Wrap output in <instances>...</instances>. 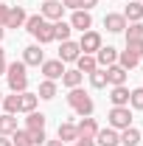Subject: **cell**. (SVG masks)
I'll return each instance as SVG.
<instances>
[{
    "instance_id": "60d3db41",
    "label": "cell",
    "mask_w": 143,
    "mask_h": 146,
    "mask_svg": "<svg viewBox=\"0 0 143 146\" xmlns=\"http://www.w3.org/2000/svg\"><path fill=\"white\" fill-rule=\"evenodd\" d=\"M45 146H65V143H62V141L56 138V141H45Z\"/></svg>"
},
{
    "instance_id": "8d00e7d4",
    "label": "cell",
    "mask_w": 143,
    "mask_h": 146,
    "mask_svg": "<svg viewBox=\"0 0 143 146\" xmlns=\"http://www.w3.org/2000/svg\"><path fill=\"white\" fill-rule=\"evenodd\" d=\"M93 6H98V0H81V9H84V11H90Z\"/></svg>"
},
{
    "instance_id": "5b68a950",
    "label": "cell",
    "mask_w": 143,
    "mask_h": 146,
    "mask_svg": "<svg viewBox=\"0 0 143 146\" xmlns=\"http://www.w3.org/2000/svg\"><path fill=\"white\" fill-rule=\"evenodd\" d=\"M101 45H104V42H101V34H98V31H93V28L84 31L81 39H79V48H81L84 54H93V56H95V51H98Z\"/></svg>"
},
{
    "instance_id": "e575fe53",
    "label": "cell",
    "mask_w": 143,
    "mask_h": 146,
    "mask_svg": "<svg viewBox=\"0 0 143 146\" xmlns=\"http://www.w3.org/2000/svg\"><path fill=\"white\" fill-rule=\"evenodd\" d=\"M62 6H65V9H73V11H76V9H81V0H62Z\"/></svg>"
},
{
    "instance_id": "484cf974",
    "label": "cell",
    "mask_w": 143,
    "mask_h": 146,
    "mask_svg": "<svg viewBox=\"0 0 143 146\" xmlns=\"http://www.w3.org/2000/svg\"><path fill=\"white\" fill-rule=\"evenodd\" d=\"M121 143H124V146H138V143H140V132H138L135 127L121 129Z\"/></svg>"
},
{
    "instance_id": "4fadbf2b",
    "label": "cell",
    "mask_w": 143,
    "mask_h": 146,
    "mask_svg": "<svg viewBox=\"0 0 143 146\" xmlns=\"http://www.w3.org/2000/svg\"><path fill=\"white\" fill-rule=\"evenodd\" d=\"M104 70H107V84H112V87L126 84V76H129V70H124L121 65H109V68H104Z\"/></svg>"
},
{
    "instance_id": "d6a6232c",
    "label": "cell",
    "mask_w": 143,
    "mask_h": 146,
    "mask_svg": "<svg viewBox=\"0 0 143 146\" xmlns=\"http://www.w3.org/2000/svg\"><path fill=\"white\" fill-rule=\"evenodd\" d=\"M129 104L135 110H143V87H138V90H129Z\"/></svg>"
},
{
    "instance_id": "7a4b0ae2",
    "label": "cell",
    "mask_w": 143,
    "mask_h": 146,
    "mask_svg": "<svg viewBox=\"0 0 143 146\" xmlns=\"http://www.w3.org/2000/svg\"><path fill=\"white\" fill-rule=\"evenodd\" d=\"M68 104H70L81 118H87V115H93V110H95V104H93V98H90L87 93L81 90V87H73L70 93H68Z\"/></svg>"
},
{
    "instance_id": "9c48e42d",
    "label": "cell",
    "mask_w": 143,
    "mask_h": 146,
    "mask_svg": "<svg viewBox=\"0 0 143 146\" xmlns=\"http://www.w3.org/2000/svg\"><path fill=\"white\" fill-rule=\"evenodd\" d=\"M70 28H79L81 34L84 31H90L93 28V17H90V11H84V9H76L70 17Z\"/></svg>"
},
{
    "instance_id": "3957f363",
    "label": "cell",
    "mask_w": 143,
    "mask_h": 146,
    "mask_svg": "<svg viewBox=\"0 0 143 146\" xmlns=\"http://www.w3.org/2000/svg\"><path fill=\"white\" fill-rule=\"evenodd\" d=\"M107 118H109V127H112V129L132 127V112H129V107H112Z\"/></svg>"
},
{
    "instance_id": "8992f818",
    "label": "cell",
    "mask_w": 143,
    "mask_h": 146,
    "mask_svg": "<svg viewBox=\"0 0 143 146\" xmlns=\"http://www.w3.org/2000/svg\"><path fill=\"white\" fill-rule=\"evenodd\" d=\"M39 68H42V76H45V79H51V82L62 79V73L68 70V68H65V62H59V59H45Z\"/></svg>"
},
{
    "instance_id": "ee69618b",
    "label": "cell",
    "mask_w": 143,
    "mask_h": 146,
    "mask_svg": "<svg viewBox=\"0 0 143 146\" xmlns=\"http://www.w3.org/2000/svg\"><path fill=\"white\" fill-rule=\"evenodd\" d=\"M0 101H3V93H0Z\"/></svg>"
},
{
    "instance_id": "5bb4252c",
    "label": "cell",
    "mask_w": 143,
    "mask_h": 146,
    "mask_svg": "<svg viewBox=\"0 0 143 146\" xmlns=\"http://www.w3.org/2000/svg\"><path fill=\"white\" fill-rule=\"evenodd\" d=\"M31 36H34L39 45H48V42H54V23L42 20V23H39V28H36V31H34Z\"/></svg>"
},
{
    "instance_id": "ab89813d",
    "label": "cell",
    "mask_w": 143,
    "mask_h": 146,
    "mask_svg": "<svg viewBox=\"0 0 143 146\" xmlns=\"http://www.w3.org/2000/svg\"><path fill=\"white\" fill-rule=\"evenodd\" d=\"M6 68H9V65H6V56H0V76L6 73Z\"/></svg>"
},
{
    "instance_id": "52a82bcc",
    "label": "cell",
    "mask_w": 143,
    "mask_h": 146,
    "mask_svg": "<svg viewBox=\"0 0 143 146\" xmlns=\"http://www.w3.org/2000/svg\"><path fill=\"white\" fill-rule=\"evenodd\" d=\"M39 14L48 20V23H56V20H62V14H65V6H62L59 0H45Z\"/></svg>"
},
{
    "instance_id": "f1b7e54d",
    "label": "cell",
    "mask_w": 143,
    "mask_h": 146,
    "mask_svg": "<svg viewBox=\"0 0 143 146\" xmlns=\"http://www.w3.org/2000/svg\"><path fill=\"white\" fill-rule=\"evenodd\" d=\"M90 84H93L95 90H104V87H107V70H104V68H95V70L90 73Z\"/></svg>"
},
{
    "instance_id": "8fae6325",
    "label": "cell",
    "mask_w": 143,
    "mask_h": 146,
    "mask_svg": "<svg viewBox=\"0 0 143 146\" xmlns=\"http://www.w3.org/2000/svg\"><path fill=\"white\" fill-rule=\"evenodd\" d=\"M95 62H98V68H109V65H115L118 62V51L112 48V45H101L98 51H95Z\"/></svg>"
},
{
    "instance_id": "603a6c76",
    "label": "cell",
    "mask_w": 143,
    "mask_h": 146,
    "mask_svg": "<svg viewBox=\"0 0 143 146\" xmlns=\"http://www.w3.org/2000/svg\"><path fill=\"white\" fill-rule=\"evenodd\" d=\"M62 143L68 146L70 141H79V132H76V124H59V135H56Z\"/></svg>"
},
{
    "instance_id": "ac0fdd59",
    "label": "cell",
    "mask_w": 143,
    "mask_h": 146,
    "mask_svg": "<svg viewBox=\"0 0 143 146\" xmlns=\"http://www.w3.org/2000/svg\"><path fill=\"white\" fill-rule=\"evenodd\" d=\"M25 129L28 132H45V115L42 112H28V118H25Z\"/></svg>"
},
{
    "instance_id": "83f0119b",
    "label": "cell",
    "mask_w": 143,
    "mask_h": 146,
    "mask_svg": "<svg viewBox=\"0 0 143 146\" xmlns=\"http://www.w3.org/2000/svg\"><path fill=\"white\" fill-rule=\"evenodd\" d=\"M11 143L14 146H34V135H31L28 129H17V132L11 135Z\"/></svg>"
},
{
    "instance_id": "44dd1931",
    "label": "cell",
    "mask_w": 143,
    "mask_h": 146,
    "mask_svg": "<svg viewBox=\"0 0 143 146\" xmlns=\"http://www.w3.org/2000/svg\"><path fill=\"white\" fill-rule=\"evenodd\" d=\"M115 65H121L124 70H132V68H138V65H140V56H135L132 51H121Z\"/></svg>"
},
{
    "instance_id": "4dcf8cb0",
    "label": "cell",
    "mask_w": 143,
    "mask_h": 146,
    "mask_svg": "<svg viewBox=\"0 0 143 146\" xmlns=\"http://www.w3.org/2000/svg\"><path fill=\"white\" fill-rule=\"evenodd\" d=\"M126 39H143V23H126Z\"/></svg>"
},
{
    "instance_id": "9a60e30c",
    "label": "cell",
    "mask_w": 143,
    "mask_h": 146,
    "mask_svg": "<svg viewBox=\"0 0 143 146\" xmlns=\"http://www.w3.org/2000/svg\"><path fill=\"white\" fill-rule=\"evenodd\" d=\"M23 62H25V65H34V68H39V65L45 62L42 48H39V45H28V48L23 51Z\"/></svg>"
},
{
    "instance_id": "2e32d148",
    "label": "cell",
    "mask_w": 143,
    "mask_h": 146,
    "mask_svg": "<svg viewBox=\"0 0 143 146\" xmlns=\"http://www.w3.org/2000/svg\"><path fill=\"white\" fill-rule=\"evenodd\" d=\"M109 101H112V107H129V90H126V84L112 87L109 90Z\"/></svg>"
},
{
    "instance_id": "cb8c5ba5",
    "label": "cell",
    "mask_w": 143,
    "mask_h": 146,
    "mask_svg": "<svg viewBox=\"0 0 143 146\" xmlns=\"http://www.w3.org/2000/svg\"><path fill=\"white\" fill-rule=\"evenodd\" d=\"M95 68H98V62H95L93 54H81L79 59H76V70H81V73H93Z\"/></svg>"
},
{
    "instance_id": "7bdbcfd3",
    "label": "cell",
    "mask_w": 143,
    "mask_h": 146,
    "mask_svg": "<svg viewBox=\"0 0 143 146\" xmlns=\"http://www.w3.org/2000/svg\"><path fill=\"white\" fill-rule=\"evenodd\" d=\"M0 56H6V51H3V48H0Z\"/></svg>"
},
{
    "instance_id": "d6986e66",
    "label": "cell",
    "mask_w": 143,
    "mask_h": 146,
    "mask_svg": "<svg viewBox=\"0 0 143 146\" xmlns=\"http://www.w3.org/2000/svg\"><path fill=\"white\" fill-rule=\"evenodd\" d=\"M81 79H84V73H81V70H76V68H70V70H65V73H62V84H65L68 90L79 87V84H81Z\"/></svg>"
},
{
    "instance_id": "f6af8a7d",
    "label": "cell",
    "mask_w": 143,
    "mask_h": 146,
    "mask_svg": "<svg viewBox=\"0 0 143 146\" xmlns=\"http://www.w3.org/2000/svg\"><path fill=\"white\" fill-rule=\"evenodd\" d=\"M138 3H143V0H138Z\"/></svg>"
},
{
    "instance_id": "7c38bea8",
    "label": "cell",
    "mask_w": 143,
    "mask_h": 146,
    "mask_svg": "<svg viewBox=\"0 0 143 146\" xmlns=\"http://www.w3.org/2000/svg\"><path fill=\"white\" fill-rule=\"evenodd\" d=\"M76 132H79V138H93L95 141V135H98V124H95V118H81L79 124H76Z\"/></svg>"
},
{
    "instance_id": "ffe728a7",
    "label": "cell",
    "mask_w": 143,
    "mask_h": 146,
    "mask_svg": "<svg viewBox=\"0 0 143 146\" xmlns=\"http://www.w3.org/2000/svg\"><path fill=\"white\" fill-rule=\"evenodd\" d=\"M124 17H126V23H140L143 20V3L132 0V3L124 9Z\"/></svg>"
},
{
    "instance_id": "1f68e13d",
    "label": "cell",
    "mask_w": 143,
    "mask_h": 146,
    "mask_svg": "<svg viewBox=\"0 0 143 146\" xmlns=\"http://www.w3.org/2000/svg\"><path fill=\"white\" fill-rule=\"evenodd\" d=\"M39 98H54L56 96V82H51V79H45L42 84H39V93H36Z\"/></svg>"
},
{
    "instance_id": "b9f144b4",
    "label": "cell",
    "mask_w": 143,
    "mask_h": 146,
    "mask_svg": "<svg viewBox=\"0 0 143 146\" xmlns=\"http://www.w3.org/2000/svg\"><path fill=\"white\" fill-rule=\"evenodd\" d=\"M3 34H6V28H0V39H3Z\"/></svg>"
},
{
    "instance_id": "30bf717a",
    "label": "cell",
    "mask_w": 143,
    "mask_h": 146,
    "mask_svg": "<svg viewBox=\"0 0 143 146\" xmlns=\"http://www.w3.org/2000/svg\"><path fill=\"white\" fill-rule=\"evenodd\" d=\"M95 143H98V146H118V143H121V132H118V129H112V127L98 129Z\"/></svg>"
},
{
    "instance_id": "f35d334b",
    "label": "cell",
    "mask_w": 143,
    "mask_h": 146,
    "mask_svg": "<svg viewBox=\"0 0 143 146\" xmlns=\"http://www.w3.org/2000/svg\"><path fill=\"white\" fill-rule=\"evenodd\" d=\"M0 146H14V143H11V138H9V135H0Z\"/></svg>"
},
{
    "instance_id": "ba28073f",
    "label": "cell",
    "mask_w": 143,
    "mask_h": 146,
    "mask_svg": "<svg viewBox=\"0 0 143 146\" xmlns=\"http://www.w3.org/2000/svg\"><path fill=\"white\" fill-rule=\"evenodd\" d=\"M81 56V48H79V42H73V39H65L62 42V48H59V62H76Z\"/></svg>"
},
{
    "instance_id": "4316f807",
    "label": "cell",
    "mask_w": 143,
    "mask_h": 146,
    "mask_svg": "<svg viewBox=\"0 0 143 146\" xmlns=\"http://www.w3.org/2000/svg\"><path fill=\"white\" fill-rule=\"evenodd\" d=\"M70 23H65V20H56L54 23V39H62V42H65V39H70Z\"/></svg>"
},
{
    "instance_id": "e0dca14e",
    "label": "cell",
    "mask_w": 143,
    "mask_h": 146,
    "mask_svg": "<svg viewBox=\"0 0 143 146\" xmlns=\"http://www.w3.org/2000/svg\"><path fill=\"white\" fill-rule=\"evenodd\" d=\"M104 28H107L109 34H121L126 28V17L124 14H107L104 17Z\"/></svg>"
},
{
    "instance_id": "836d02e7",
    "label": "cell",
    "mask_w": 143,
    "mask_h": 146,
    "mask_svg": "<svg viewBox=\"0 0 143 146\" xmlns=\"http://www.w3.org/2000/svg\"><path fill=\"white\" fill-rule=\"evenodd\" d=\"M126 51H132L135 56H143V39H126Z\"/></svg>"
},
{
    "instance_id": "f546056e",
    "label": "cell",
    "mask_w": 143,
    "mask_h": 146,
    "mask_svg": "<svg viewBox=\"0 0 143 146\" xmlns=\"http://www.w3.org/2000/svg\"><path fill=\"white\" fill-rule=\"evenodd\" d=\"M3 110L9 112V115H14V112H20V93H14V96H3Z\"/></svg>"
},
{
    "instance_id": "7402d4cb",
    "label": "cell",
    "mask_w": 143,
    "mask_h": 146,
    "mask_svg": "<svg viewBox=\"0 0 143 146\" xmlns=\"http://www.w3.org/2000/svg\"><path fill=\"white\" fill-rule=\"evenodd\" d=\"M36 101H39V96L36 93H20V112H34L36 110Z\"/></svg>"
},
{
    "instance_id": "277c9868",
    "label": "cell",
    "mask_w": 143,
    "mask_h": 146,
    "mask_svg": "<svg viewBox=\"0 0 143 146\" xmlns=\"http://www.w3.org/2000/svg\"><path fill=\"white\" fill-rule=\"evenodd\" d=\"M25 20H28V14H25V9H23V6H9L3 28H23V25H25Z\"/></svg>"
},
{
    "instance_id": "d4e9b609",
    "label": "cell",
    "mask_w": 143,
    "mask_h": 146,
    "mask_svg": "<svg viewBox=\"0 0 143 146\" xmlns=\"http://www.w3.org/2000/svg\"><path fill=\"white\" fill-rule=\"evenodd\" d=\"M14 132H17V118H14V115H9V112H6V115H0V135H9V138H11Z\"/></svg>"
},
{
    "instance_id": "d590c367",
    "label": "cell",
    "mask_w": 143,
    "mask_h": 146,
    "mask_svg": "<svg viewBox=\"0 0 143 146\" xmlns=\"http://www.w3.org/2000/svg\"><path fill=\"white\" fill-rule=\"evenodd\" d=\"M76 146H95V141H93V138H79Z\"/></svg>"
},
{
    "instance_id": "74e56055",
    "label": "cell",
    "mask_w": 143,
    "mask_h": 146,
    "mask_svg": "<svg viewBox=\"0 0 143 146\" xmlns=\"http://www.w3.org/2000/svg\"><path fill=\"white\" fill-rule=\"evenodd\" d=\"M6 11H9V6L0 3V28H3V23H6Z\"/></svg>"
},
{
    "instance_id": "6da1fadb",
    "label": "cell",
    "mask_w": 143,
    "mask_h": 146,
    "mask_svg": "<svg viewBox=\"0 0 143 146\" xmlns=\"http://www.w3.org/2000/svg\"><path fill=\"white\" fill-rule=\"evenodd\" d=\"M25 62L20 59V62H11L9 68H6V79H9V87L11 93H25L28 90V73H25Z\"/></svg>"
}]
</instances>
